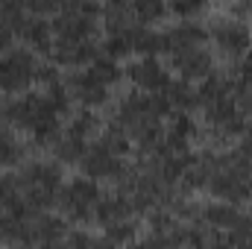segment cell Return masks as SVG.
<instances>
[{
	"label": "cell",
	"mask_w": 252,
	"mask_h": 249,
	"mask_svg": "<svg viewBox=\"0 0 252 249\" xmlns=\"http://www.w3.org/2000/svg\"><path fill=\"white\" fill-rule=\"evenodd\" d=\"M226 12L232 18L247 21V18H252V0H226Z\"/></svg>",
	"instance_id": "obj_25"
},
{
	"label": "cell",
	"mask_w": 252,
	"mask_h": 249,
	"mask_svg": "<svg viewBox=\"0 0 252 249\" xmlns=\"http://www.w3.org/2000/svg\"><path fill=\"white\" fill-rule=\"evenodd\" d=\"M3 3H6V0H0V6H3Z\"/></svg>",
	"instance_id": "obj_28"
},
{
	"label": "cell",
	"mask_w": 252,
	"mask_h": 249,
	"mask_svg": "<svg viewBox=\"0 0 252 249\" xmlns=\"http://www.w3.org/2000/svg\"><path fill=\"white\" fill-rule=\"evenodd\" d=\"M0 211L6 214H15V217H30V205L24 199V187H21V179L18 173H3L0 176Z\"/></svg>",
	"instance_id": "obj_17"
},
{
	"label": "cell",
	"mask_w": 252,
	"mask_h": 249,
	"mask_svg": "<svg viewBox=\"0 0 252 249\" xmlns=\"http://www.w3.org/2000/svg\"><path fill=\"white\" fill-rule=\"evenodd\" d=\"M70 232V223L64 220L62 214H47V211H38V214H30V244L35 247H56L64 244Z\"/></svg>",
	"instance_id": "obj_15"
},
{
	"label": "cell",
	"mask_w": 252,
	"mask_h": 249,
	"mask_svg": "<svg viewBox=\"0 0 252 249\" xmlns=\"http://www.w3.org/2000/svg\"><path fill=\"white\" fill-rule=\"evenodd\" d=\"M6 124L18 132H27L35 147L50 150L62 135V109L47 91H24L15 94L6 106Z\"/></svg>",
	"instance_id": "obj_3"
},
{
	"label": "cell",
	"mask_w": 252,
	"mask_h": 249,
	"mask_svg": "<svg viewBox=\"0 0 252 249\" xmlns=\"http://www.w3.org/2000/svg\"><path fill=\"white\" fill-rule=\"evenodd\" d=\"M161 103L167 106V112H190L196 109V85L190 79H182V76H170L167 85L158 91Z\"/></svg>",
	"instance_id": "obj_16"
},
{
	"label": "cell",
	"mask_w": 252,
	"mask_h": 249,
	"mask_svg": "<svg viewBox=\"0 0 252 249\" xmlns=\"http://www.w3.org/2000/svg\"><path fill=\"white\" fill-rule=\"evenodd\" d=\"M64 244H67V247H97V244H106V241H103V235H100V238H94V235L82 232L79 226H70V232H67Z\"/></svg>",
	"instance_id": "obj_24"
},
{
	"label": "cell",
	"mask_w": 252,
	"mask_h": 249,
	"mask_svg": "<svg viewBox=\"0 0 252 249\" xmlns=\"http://www.w3.org/2000/svg\"><path fill=\"white\" fill-rule=\"evenodd\" d=\"M0 244L30 247V217H15V214L0 211Z\"/></svg>",
	"instance_id": "obj_20"
},
{
	"label": "cell",
	"mask_w": 252,
	"mask_h": 249,
	"mask_svg": "<svg viewBox=\"0 0 252 249\" xmlns=\"http://www.w3.org/2000/svg\"><path fill=\"white\" fill-rule=\"evenodd\" d=\"M129 147H132V141L115 124H109L88 144V150L79 158V167L85 176H91L97 182H118V176L129 167L126 164Z\"/></svg>",
	"instance_id": "obj_6"
},
{
	"label": "cell",
	"mask_w": 252,
	"mask_h": 249,
	"mask_svg": "<svg viewBox=\"0 0 252 249\" xmlns=\"http://www.w3.org/2000/svg\"><path fill=\"white\" fill-rule=\"evenodd\" d=\"M182 193L208 190L214 199L226 202H252V158H247L241 150H205L190 158L188 170L182 176Z\"/></svg>",
	"instance_id": "obj_1"
},
{
	"label": "cell",
	"mask_w": 252,
	"mask_h": 249,
	"mask_svg": "<svg viewBox=\"0 0 252 249\" xmlns=\"http://www.w3.org/2000/svg\"><path fill=\"white\" fill-rule=\"evenodd\" d=\"M167 115L170 112H167V106L161 103L158 94L135 88V91L124 94L115 103L112 124L118 126L138 150H147V147H153L161 138V129H164Z\"/></svg>",
	"instance_id": "obj_4"
},
{
	"label": "cell",
	"mask_w": 252,
	"mask_h": 249,
	"mask_svg": "<svg viewBox=\"0 0 252 249\" xmlns=\"http://www.w3.org/2000/svg\"><path fill=\"white\" fill-rule=\"evenodd\" d=\"M41 76V62L30 47H9L0 53V94H24Z\"/></svg>",
	"instance_id": "obj_10"
},
{
	"label": "cell",
	"mask_w": 252,
	"mask_h": 249,
	"mask_svg": "<svg viewBox=\"0 0 252 249\" xmlns=\"http://www.w3.org/2000/svg\"><path fill=\"white\" fill-rule=\"evenodd\" d=\"M94 223L103 229V241L106 244H118V247L121 244H135L138 232H141V214H138L135 202L121 187L112 190V193H103Z\"/></svg>",
	"instance_id": "obj_8"
},
{
	"label": "cell",
	"mask_w": 252,
	"mask_h": 249,
	"mask_svg": "<svg viewBox=\"0 0 252 249\" xmlns=\"http://www.w3.org/2000/svg\"><path fill=\"white\" fill-rule=\"evenodd\" d=\"M208 41L214 53L226 59H241L247 50H252V30L241 18H214L208 24Z\"/></svg>",
	"instance_id": "obj_11"
},
{
	"label": "cell",
	"mask_w": 252,
	"mask_h": 249,
	"mask_svg": "<svg viewBox=\"0 0 252 249\" xmlns=\"http://www.w3.org/2000/svg\"><path fill=\"white\" fill-rule=\"evenodd\" d=\"M208 0H167V12H173L176 18H199Z\"/></svg>",
	"instance_id": "obj_23"
},
{
	"label": "cell",
	"mask_w": 252,
	"mask_h": 249,
	"mask_svg": "<svg viewBox=\"0 0 252 249\" xmlns=\"http://www.w3.org/2000/svg\"><path fill=\"white\" fill-rule=\"evenodd\" d=\"M3 124H6V109H3V103H0V129H3Z\"/></svg>",
	"instance_id": "obj_27"
},
{
	"label": "cell",
	"mask_w": 252,
	"mask_h": 249,
	"mask_svg": "<svg viewBox=\"0 0 252 249\" xmlns=\"http://www.w3.org/2000/svg\"><path fill=\"white\" fill-rule=\"evenodd\" d=\"M24 161H27V144L21 141V135L12 129H0V167L12 170L21 167Z\"/></svg>",
	"instance_id": "obj_18"
},
{
	"label": "cell",
	"mask_w": 252,
	"mask_h": 249,
	"mask_svg": "<svg viewBox=\"0 0 252 249\" xmlns=\"http://www.w3.org/2000/svg\"><path fill=\"white\" fill-rule=\"evenodd\" d=\"M88 150V141H82V138H76L73 132H67L62 129V135L56 138V144L50 147V153H53V158L59 161V164H79V158H82V153Z\"/></svg>",
	"instance_id": "obj_19"
},
{
	"label": "cell",
	"mask_w": 252,
	"mask_h": 249,
	"mask_svg": "<svg viewBox=\"0 0 252 249\" xmlns=\"http://www.w3.org/2000/svg\"><path fill=\"white\" fill-rule=\"evenodd\" d=\"M103 15L100 3H73L56 12L53 18V47L50 62L56 67H82L103 53L100 44Z\"/></svg>",
	"instance_id": "obj_2"
},
{
	"label": "cell",
	"mask_w": 252,
	"mask_h": 249,
	"mask_svg": "<svg viewBox=\"0 0 252 249\" xmlns=\"http://www.w3.org/2000/svg\"><path fill=\"white\" fill-rule=\"evenodd\" d=\"M126 76L138 91H150V94H158L170 79L167 67L158 62V56H135V62L126 67Z\"/></svg>",
	"instance_id": "obj_14"
},
{
	"label": "cell",
	"mask_w": 252,
	"mask_h": 249,
	"mask_svg": "<svg viewBox=\"0 0 252 249\" xmlns=\"http://www.w3.org/2000/svg\"><path fill=\"white\" fill-rule=\"evenodd\" d=\"M126 76V70L118 64L115 56L100 53L97 59H91L82 67H73L64 76L67 94L73 103H79L82 109H103L115 91V85H121V79Z\"/></svg>",
	"instance_id": "obj_5"
},
{
	"label": "cell",
	"mask_w": 252,
	"mask_h": 249,
	"mask_svg": "<svg viewBox=\"0 0 252 249\" xmlns=\"http://www.w3.org/2000/svg\"><path fill=\"white\" fill-rule=\"evenodd\" d=\"M173 70L182 76V79H190V82H202L208 73H214V50L211 44H199V47H190V50H182L176 56H167Z\"/></svg>",
	"instance_id": "obj_13"
},
{
	"label": "cell",
	"mask_w": 252,
	"mask_h": 249,
	"mask_svg": "<svg viewBox=\"0 0 252 249\" xmlns=\"http://www.w3.org/2000/svg\"><path fill=\"white\" fill-rule=\"evenodd\" d=\"M124 6L147 27L158 24L167 15V0H124Z\"/></svg>",
	"instance_id": "obj_21"
},
{
	"label": "cell",
	"mask_w": 252,
	"mask_h": 249,
	"mask_svg": "<svg viewBox=\"0 0 252 249\" xmlns=\"http://www.w3.org/2000/svg\"><path fill=\"white\" fill-rule=\"evenodd\" d=\"M12 41H15V30H12V24L0 15V53H6V50L12 47Z\"/></svg>",
	"instance_id": "obj_26"
},
{
	"label": "cell",
	"mask_w": 252,
	"mask_h": 249,
	"mask_svg": "<svg viewBox=\"0 0 252 249\" xmlns=\"http://www.w3.org/2000/svg\"><path fill=\"white\" fill-rule=\"evenodd\" d=\"M15 35L24 41V47L35 50V53H50L53 47V21H47L44 15H32V12H0Z\"/></svg>",
	"instance_id": "obj_12"
},
{
	"label": "cell",
	"mask_w": 252,
	"mask_h": 249,
	"mask_svg": "<svg viewBox=\"0 0 252 249\" xmlns=\"http://www.w3.org/2000/svg\"><path fill=\"white\" fill-rule=\"evenodd\" d=\"M18 179L24 187V199L30 205L32 214L38 211H50L59 199L64 179H62V164L56 158H32L24 161L18 170Z\"/></svg>",
	"instance_id": "obj_7"
},
{
	"label": "cell",
	"mask_w": 252,
	"mask_h": 249,
	"mask_svg": "<svg viewBox=\"0 0 252 249\" xmlns=\"http://www.w3.org/2000/svg\"><path fill=\"white\" fill-rule=\"evenodd\" d=\"M226 244H232V247H252V211H241L238 223L226 232Z\"/></svg>",
	"instance_id": "obj_22"
},
{
	"label": "cell",
	"mask_w": 252,
	"mask_h": 249,
	"mask_svg": "<svg viewBox=\"0 0 252 249\" xmlns=\"http://www.w3.org/2000/svg\"><path fill=\"white\" fill-rule=\"evenodd\" d=\"M100 199H103V190H100L97 179L76 176V179H67L62 185L56 205H59V214L70 226H85V223H94Z\"/></svg>",
	"instance_id": "obj_9"
}]
</instances>
